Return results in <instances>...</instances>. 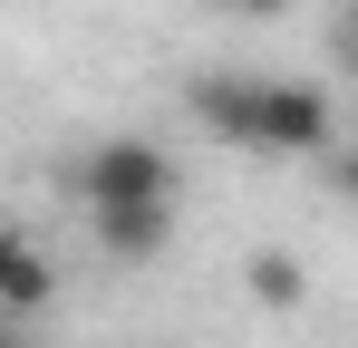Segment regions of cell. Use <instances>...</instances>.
<instances>
[{
  "mask_svg": "<svg viewBox=\"0 0 358 348\" xmlns=\"http://www.w3.org/2000/svg\"><path fill=\"white\" fill-rule=\"evenodd\" d=\"M194 116L252 155H329L339 107L320 78H194Z\"/></svg>",
  "mask_w": 358,
  "mask_h": 348,
  "instance_id": "6da1fadb",
  "label": "cell"
},
{
  "mask_svg": "<svg viewBox=\"0 0 358 348\" xmlns=\"http://www.w3.org/2000/svg\"><path fill=\"white\" fill-rule=\"evenodd\" d=\"M78 194H87V213H107V203H175V155L155 136H107L78 165Z\"/></svg>",
  "mask_w": 358,
  "mask_h": 348,
  "instance_id": "7a4b0ae2",
  "label": "cell"
},
{
  "mask_svg": "<svg viewBox=\"0 0 358 348\" xmlns=\"http://www.w3.org/2000/svg\"><path fill=\"white\" fill-rule=\"evenodd\" d=\"M49 300H59V261H49L29 232H0V319H10V329H29Z\"/></svg>",
  "mask_w": 358,
  "mask_h": 348,
  "instance_id": "3957f363",
  "label": "cell"
},
{
  "mask_svg": "<svg viewBox=\"0 0 358 348\" xmlns=\"http://www.w3.org/2000/svg\"><path fill=\"white\" fill-rule=\"evenodd\" d=\"M87 223L107 242V261L145 271V261H165V242H175V203H107V213H87Z\"/></svg>",
  "mask_w": 358,
  "mask_h": 348,
  "instance_id": "277c9868",
  "label": "cell"
},
{
  "mask_svg": "<svg viewBox=\"0 0 358 348\" xmlns=\"http://www.w3.org/2000/svg\"><path fill=\"white\" fill-rule=\"evenodd\" d=\"M300 290H310V281H300V261H281V252H252V300H262V310H291Z\"/></svg>",
  "mask_w": 358,
  "mask_h": 348,
  "instance_id": "5b68a950",
  "label": "cell"
},
{
  "mask_svg": "<svg viewBox=\"0 0 358 348\" xmlns=\"http://www.w3.org/2000/svg\"><path fill=\"white\" fill-rule=\"evenodd\" d=\"M223 10H252V20H281L291 0H223Z\"/></svg>",
  "mask_w": 358,
  "mask_h": 348,
  "instance_id": "8992f818",
  "label": "cell"
}]
</instances>
